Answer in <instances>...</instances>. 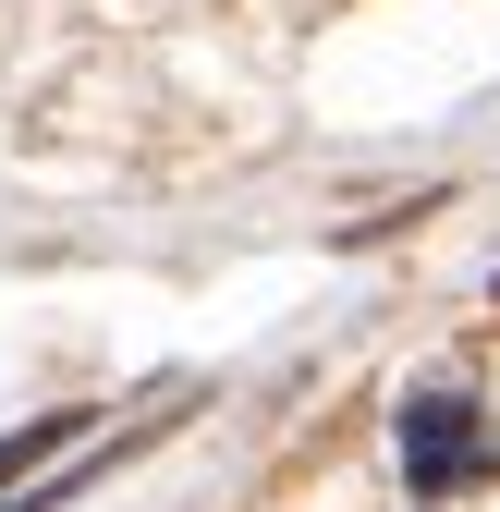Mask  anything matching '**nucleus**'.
Returning <instances> with one entry per match:
<instances>
[{
	"mask_svg": "<svg viewBox=\"0 0 500 512\" xmlns=\"http://www.w3.org/2000/svg\"><path fill=\"white\" fill-rule=\"evenodd\" d=\"M488 464H500V439L476 427L464 391H415V403H403V476H415V488H464V476H488Z\"/></svg>",
	"mask_w": 500,
	"mask_h": 512,
	"instance_id": "1",
	"label": "nucleus"
}]
</instances>
